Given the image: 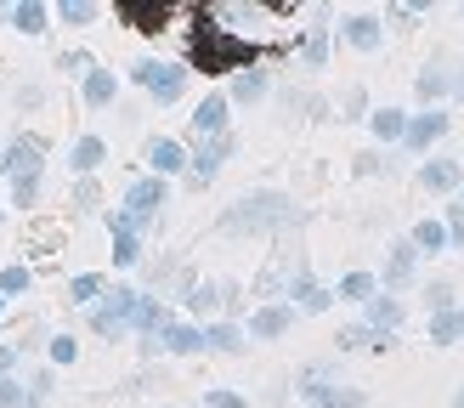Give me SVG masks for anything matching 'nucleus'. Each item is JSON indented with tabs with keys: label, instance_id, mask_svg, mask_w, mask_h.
<instances>
[{
	"label": "nucleus",
	"instance_id": "f257e3e1",
	"mask_svg": "<svg viewBox=\"0 0 464 408\" xmlns=\"http://www.w3.org/2000/svg\"><path fill=\"white\" fill-rule=\"evenodd\" d=\"M193 63L204 68V74H227V68H249L255 63V45L221 34L216 12H193Z\"/></svg>",
	"mask_w": 464,
	"mask_h": 408
},
{
	"label": "nucleus",
	"instance_id": "f03ea898",
	"mask_svg": "<svg viewBox=\"0 0 464 408\" xmlns=\"http://www.w3.org/2000/svg\"><path fill=\"white\" fill-rule=\"evenodd\" d=\"M136 312H142V295H130V289H113L108 295V306L91 312V324H97L102 335H120L125 324H136Z\"/></svg>",
	"mask_w": 464,
	"mask_h": 408
},
{
	"label": "nucleus",
	"instance_id": "7ed1b4c3",
	"mask_svg": "<svg viewBox=\"0 0 464 408\" xmlns=\"http://www.w3.org/2000/svg\"><path fill=\"white\" fill-rule=\"evenodd\" d=\"M289 199H277V193H261V199H249L244 210H232L227 227H272V221H289Z\"/></svg>",
	"mask_w": 464,
	"mask_h": 408
},
{
	"label": "nucleus",
	"instance_id": "20e7f679",
	"mask_svg": "<svg viewBox=\"0 0 464 408\" xmlns=\"http://www.w3.org/2000/svg\"><path fill=\"white\" fill-rule=\"evenodd\" d=\"M136 74H142V85L153 91L159 102L181 97V80H188V74H181V68H170V63H142V68H136Z\"/></svg>",
	"mask_w": 464,
	"mask_h": 408
},
{
	"label": "nucleus",
	"instance_id": "39448f33",
	"mask_svg": "<svg viewBox=\"0 0 464 408\" xmlns=\"http://www.w3.org/2000/svg\"><path fill=\"white\" fill-rule=\"evenodd\" d=\"M159 204H165V181H136V188H130V210H125V221H130V227L153 221Z\"/></svg>",
	"mask_w": 464,
	"mask_h": 408
},
{
	"label": "nucleus",
	"instance_id": "423d86ee",
	"mask_svg": "<svg viewBox=\"0 0 464 408\" xmlns=\"http://www.w3.org/2000/svg\"><path fill=\"white\" fill-rule=\"evenodd\" d=\"M40 153H45V142H40V136H23V142L6 153V170H12V181H29V176H40Z\"/></svg>",
	"mask_w": 464,
	"mask_h": 408
},
{
	"label": "nucleus",
	"instance_id": "0eeeda50",
	"mask_svg": "<svg viewBox=\"0 0 464 408\" xmlns=\"http://www.w3.org/2000/svg\"><path fill=\"white\" fill-rule=\"evenodd\" d=\"M120 17L136 23V29H165L170 23V6H142V0H120Z\"/></svg>",
	"mask_w": 464,
	"mask_h": 408
},
{
	"label": "nucleus",
	"instance_id": "6e6552de",
	"mask_svg": "<svg viewBox=\"0 0 464 408\" xmlns=\"http://www.w3.org/2000/svg\"><path fill=\"white\" fill-rule=\"evenodd\" d=\"M153 346H170V352H198L204 346V335L198 329H188V324H165V329H159V340H148V352Z\"/></svg>",
	"mask_w": 464,
	"mask_h": 408
},
{
	"label": "nucleus",
	"instance_id": "1a4fd4ad",
	"mask_svg": "<svg viewBox=\"0 0 464 408\" xmlns=\"http://www.w3.org/2000/svg\"><path fill=\"white\" fill-rule=\"evenodd\" d=\"M306 403H312V408H357L362 392H329V385L312 380V385H306Z\"/></svg>",
	"mask_w": 464,
	"mask_h": 408
},
{
	"label": "nucleus",
	"instance_id": "9d476101",
	"mask_svg": "<svg viewBox=\"0 0 464 408\" xmlns=\"http://www.w3.org/2000/svg\"><path fill=\"white\" fill-rule=\"evenodd\" d=\"M113 238H120V249H113V256H120V267H136V256H142V249H136V227H130L125 216H113Z\"/></svg>",
	"mask_w": 464,
	"mask_h": 408
},
{
	"label": "nucleus",
	"instance_id": "9b49d317",
	"mask_svg": "<svg viewBox=\"0 0 464 408\" xmlns=\"http://www.w3.org/2000/svg\"><path fill=\"white\" fill-rule=\"evenodd\" d=\"M221 159H227V136H216L210 148H204L198 159H193V170H198V181H210L216 170H221Z\"/></svg>",
	"mask_w": 464,
	"mask_h": 408
},
{
	"label": "nucleus",
	"instance_id": "f8f14e48",
	"mask_svg": "<svg viewBox=\"0 0 464 408\" xmlns=\"http://www.w3.org/2000/svg\"><path fill=\"white\" fill-rule=\"evenodd\" d=\"M193 125H198V131H216V136H221V125H227V97H210V102H204V108L193 113Z\"/></svg>",
	"mask_w": 464,
	"mask_h": 408
},
{
	"label": "nucleus",
	"instance_id": "ddd939ff",
	"mask_svg": "<svg viewBox=\"0 0 464 408\" xmlns=\"http://www.w3.org/2000/svg\"><path fill=\"white\" fill-rule=\"evenodd\" d=\"M408 272H413V244H397L391 249V267H385V284H408Z\"/></svg>",
	"mask_w": 464,
	"mask_h": 408
},
{
	"label": "nucleus",
	"instance_id": "4468645a",
	"mask_svg": "<svg viewBox=\"0 0 464 408\" xmlns=\"http://www.w3.org/2000/svg\"><path fill=\"white\" fill-rule=\"evenodd\" d=\"M442 131H448V120H442V113H430V120H413V125H408V142L425 148L430 136H442Z\"/></svg>",
	"mask_w": 464,
	"mask_h": 408
},
{
	"label": "nucleus",
	"instance_id": "2eb2a0df",
	"mask_svg": "<svg viewBox=\"0 0 464 408\" xmlns=\"http://www.w3.org/2000/svg\"><path fill=\"white\" fill-rule=\"evenodd\" d=\"M102 153H108V148L97 142V136H85V142L74 148V170H97V165H102Z\"/></svg>",
	"mask_w": 464,
	"mask_h": 408
},
{
	"label": "nucleus",
	"instance_id": "dca6fc26",
	"mask_svg": "<svg viewBox=\"0 0 464 408\" xmlns=\"http://www.w3.org/2000/svg\"><path fill=\"white\" fill-rule=\"evenodd\" d=\"M148 159H153V170H181V148L176 142H153Z\"/></svg>",
	"mask_w": 464,
	"mask_h": 408
},
{
	"label": "nucleus",
	"instance_id": "f3484780",
	"mask_svg": "<svg viewBox=\"0 0 464 408\" xmlns=\"http://www.w3.org/2000/svg\"><path fill=\"white\" fill-rule=\"evenodd\" d=\"M284 329H289V312L284 306H272V312L255 317V335H284Z\"/></svg>",
	"mask_w": 464,
	"mask_h": 408
},
{
	"label": "nucleus",
	"instance_id": "a211bd4d",
	"mask_svg": "<svg viewBox=\"0 0 464 408\" xmlns=\"http://www.w3.org/2000/svg\"><path fill=\"white\" fill-rule=\"evenodd\" d=\"M352 40L362 45V52H374V45H380V23H374V17H357V23H352Z\"/></svg>",
	"mask_w": 464,
	"mask_h": 408
},
{
	"label": "nucleus",
	"instance_id": "6ab92c4d",
	"mask_svg": "<svg viewBox=\"0 0 464 408\" xmlns=\"http://www.w3.org/2000/svg\"><path fill=\"white\" fill-rule=\"evenodd\" d=\"M453 181H459V165H453V159H442V165L425 170V188H453Z\"/></svg>",
	"mask_w": 464,
	"mask_h": 408
},
{
	"label": "nucleus",
	"instance_id": "aec40b11",
	"mask_svg": "<svg viewBox=\"0 0 464 408\" xmlns=\"http://www.w3.org/2000/svg\"><path fill=\"white\" fill-rule=\"evenodd\" d=\"M430 335H436V340H453V335H464V312H442V317L430 324Z\"/></svg>",
	"mask_w": 464,
	"mask_h": 408
},
{
	"label": "nucleus",
	"instance_id": "412c9836",
	"mask_svg": "<svg viewBox=\"0 0 464 408\" xmlns=\"http://www.w3.org/2000/svg\"><path fill=\"white\" fill-rule=\"evenodd\" d=\"M368 289H374V278H368V272H352V278L340 284V295H345V301H368Z\"/></svg>",
	"mask_w": 464,
	"mask_h": 408
},
{
	"label": "nucleus",
	"instance_id": "4be33fe9",
	"mask_svg": "<svg viewBox=\"0 0 464 408\" xmlns=\"http://www.w3.org/2000/svg\"><path fill=\"white\" fill-rule=\"evenodd\" d=\"M12 17H17V29H23V34H40V29H45V12H40V6H17Z\"/></svg>",
	"mask_w": 464,
	"mask_h": 408
},
{
	"label": "nucleus",
	"instance_id": "5701e85b",
	"mask_svg": "<svg viewBox=\"0 0 464 408\" xmlns=\"http://www.w3.org/2000/svg\"><path fill=\"white\" fill-rule=\"evenodd\" d=\"M85 97H91V102L102 108V102L113 97V80H108V74H91V80H85Z\"/></svg>",
	"mask_w": 464,
	"mask_h": 408
},
{
	"label": "nucleus",
	"instance_id": "b1692460",
	"mask_svg": "<svg viewBox=\"0 0 464 408\" xmlns=\"http://www.w3.org/2000/svg\"><path fill=\"white\" fill-rule=\"evenodd\" d=\"M0 289H6V295H23V289H29V272H23V267H6V272H0Z\"/></svg>",
	"mask_w": 464,
	"mask_h": 408
},
{
	"label": "nucleus",
	"instance_id": "393cba45",
	"mask_svg": "<svg viewBox=\"0 0 464 408\" xmlns=\"http://www.w3.org/2000/svg\"><path fill=\"white\" fill-rule=\"evenodd\" d=\"M368 317H374V329H380V324H397L402 312H397V301H374V306H368Z\"/></svg>",
	"mask_w": 464,
	"mask_h": 408
},
{
	"label": "nucleus",
	"instance_id": "a878e982",
	"mask_svg": "<svg viewBox=\"0 0 464 408\" xmlns=\"http://www.w3.org/2000/svg\"><path fill=\"white\" fill-rule=\"evenodd\" d=\"M413 244H420V249H436V244H442V227H436V221H420V233H413Z\"/></svg>",
	"mask_w": 464,
	"mask_h": 408
},
{
	"label": "nucleus",
	"instance_id": "bb28decb",
	"mask_svg": "<svg viewBox=\"0 0 464 408\" xmlns=\"http://www.w3.org/2000/svg\"><path fill=\"white\" fill-rule=\"evenodd\" d=\"M261 91H266V80H261V74H244V80H238V102H249V97H261Z\"/></svg>",
	"mask_w": 464,
	"mask_h": 408
},
{
	"label": "nucleus",
	"instance_id": "cd10ccee",
	"mask_svg": "<svg viewBox=\"0 0 464 408\" xmlns=\"http://www.w3.org/2000/svg\"><path fill=\"white\" fill-rule=\"evenodd\" d=\"M374 131L380 136H402V120H397V113H374Z\"/></svg>",
	"mask_w": 464,
	"mask_h": 408
},
{
	"label": "nucleus",
	"instance_id": "c85d7f7f",
	"mask_svg": "<svg viewBox=\"0 0 464 408\" xmlns=\"http://www.w3.org/2000/svg\"><path fill=\"white\" fill-rule=\"evenodd\" d=\"M204 340H210V346H238V329H227V324H221V329H210Z\"/></svg>",
	"mask_w": 464,
	"mask_h": 408
},
{
	"label": "nucleus",
	"instance_id": "c756f323",
	"mask_svg": "<svg viewBox=\"0 0 464 408\" xmlns=\"http://www.w3.org/2000/svg\"><path fill=\"white\" fill-rule=\"evenodd\" d=\"M97 289H102L97 278H74V301H97Z\"/></svg>",
	"mask_w": 464,
	"mask_h": 408
},
{
	"label": "nucleus",
	"instance_id": "7c9ffc66",
	"mask_svg": "<svg viewBox=\"0 0 464 408\" xmlns=\"http://www.w3.org/2000/svg\"><path fill=\"white\" fill-rule=\"evenodd\" d=\"M23 392H17V380H0V408H17Z\"/></svg>",
	"mask_w": 464,
	"mask_h": 408
},
{
	"label": "nucleus",
	"instance_id": "2f4dec72",
	"mask_svg": "<svg viewBox=\"0 0 464 408\" xmlns=\"http://www.w3.org/2000/svg\"><path fill=\"white\" fill-rule=\"evenodd\" d=\"M52 357L57 363H74V340H52Z\"/></svg>",
	"mask_w": 464,
	"mask_h": 408
},
{
	"label": "nucleus",
	"instance_id": "473e14b6",
	"mask_svg": "<svg viewBox=\"0 0 464 408\" xmlns=\"http://www.w3.org/2000/svg\"><path fill=\"white\" fill-rule=\"evenodd\" d=\"M210 408H244V403L232 397V392H210Z\"/></svg>",
	"mask_w": 464,
	"mask_h": 408
},
{
	"label": "nucleus",
	"instance_id": "72a5a7b5",
	"mask_svg": "<svg viewBox=\"0 0 464 408\" xmlns=\"http://www.w3.org/2000/svg\"><path fill=\"white\" fill-rule=\"evenodd\" d=\"M12 363H17V352H12V346H0V374H6Z\"/></svg>",
	"mask_w": 464,
	"mask_h": 408
},
{
	"label": "nucleus",
	"instance_id": "f704fd0d",
	"mask_svg": "<svg viewBox=\"0 0 464 408\" xmlns=\"http://www.w3.org/2000/svg\"><path fill=\"white\" fill-rule=\"evenodd\" d=\"M453 233L464 238V204H459V210H453Z\"/></svg>",
	"mask_w": 464,
	"mask_h": 408
},
{
	"label": "nucleus",
	"instance_id": "c9c22d12",
	"mask_svg": "<svg viewBox=\"0 0 464 408\" xmlns=\"http://www.w3.org/2000/svg\"><path fill=\"white\" fill-rule=\"evenodd\" d=\"M459 408H464V397H459Z\"/></svg>",
	"mask_w": 464,
	"mask_h": 408
},
{
	"label": "nucleus",
	"instance_id": "e433bc0d",
	"mask_svg": "<svg viewBox=\"0 0 464 408\" xmlns=\"http://www.w3.org/2000/svg\"><path fill=\"white\" fill-rule=\"evenodd\" d=\"M459 91H464V80H459Z\"/></svg>",
	"mask_w": 464,
	"mask_h": 408
}]
</instances>
